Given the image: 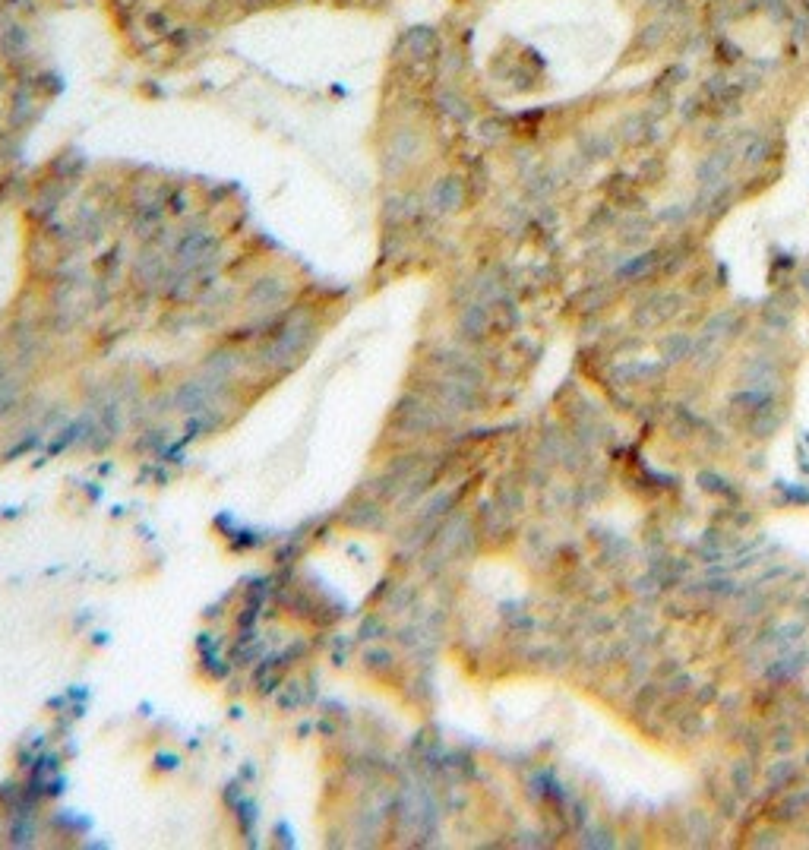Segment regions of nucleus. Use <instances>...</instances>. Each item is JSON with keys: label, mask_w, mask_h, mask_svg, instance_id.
<instances>
[{"label": "nucleus", "mask_w": 809, "mask_h": 850, "mask_svg": "<svg viewBox=\"0 0 809 850\" xmlns=\"http://www.w3.org/2000/svg\"><path fill=\"white\" fill-rule=\"evenodd\" d=\"M648 7L658 10V13H674V10L683 7V0H648Z\"/></svg>", "instance_id": "f03ea898"}, {"label": "nucleus", "mask_w": 809, "mask_h": 850, "mask_svg": "<svg viewBox=\"0 0 809 850\" xmlns=\"http://www.w3.org/2000/svg\"><path fill=\"white\" fill-rule=\"evenodd\" d=\"M667 38V26L664 23H651V26H645L642 32H639V38H636V48L639 51H655L661 42Z\"/></svg>", "instance_id": "f257e3e1"}]
</instances>
